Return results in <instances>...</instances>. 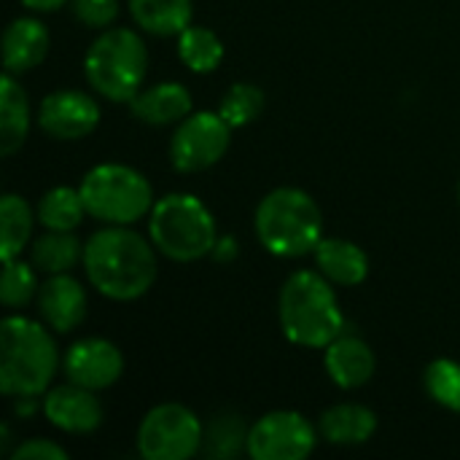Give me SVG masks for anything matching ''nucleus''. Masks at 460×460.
<instances>
[{
    "label": "nucleus",
    "mask_w": 460,
    "mask_h": 460,
    "mask_svg": "<svg viewBox=\"0 0 460 460\" xmlns=\"http://www.w3.org/2000/svg\"><path fill=\"white\" fill-rule=\"evenodd\" d=\"M84 270L102 296L132 302L148 294L156 280V248L129 226L108 224L86 240Z\"/></svg>",
    "instance_id": "f257e3e1"
},
{
    "label": "nucleus",
    "mask_w": 460,
    "mask_h": 460,
    "mask_svg": "<svg viewBox=\"0 0 460 460\" xmlns=\"http://www.w3.org/2000/svg\"><path fill=\"white\" fill-rule=\"evenodd\" d=\"M278 315L283 334L299 348L326 350L345 329V315L332 280L310 270H299L283 283Z\"/></svg>",
    "instance_id": "f03ea898"
},
{
    "label": "nucleus",
    "mask_w": 460,
    "mask_h": 460,
    "mask_svg": "<svg viewBox=\"0 0 460 460\" xmlns=\"http://www.w3.org/2000/svg\"><path fill=\"white\" fill-rule=\"evenodd\" d=\"M59 369L51 334L30 318L8 315L0 323V391L16 399L40 396Z\"/></svg>",
    "instance_id": "7ed1b4c3"
},
{
    "label": "nucleus",
    "mask_w": 460,
    "mask_h": 460,
    "mask_svg": "<svg viewBox=\"0 0 460 460\" xmlns=\"http://www.w3.org/2000/svg\"><path fill=\"white\" fill-rule=\"evenodd\" d=\"M256 237L280 259L307 256L323 240V213L307 191L275 189L256 208Z\"/></svg>",
    "instance_id": "20e7f679"
},
{
    "label": "nucleus",
    "mask_w": 460,
    "mask_h": 460,
    "mask_svg": "<svg viewBox=\"0 0 460 460\" xmlns=\"http://www.w3.org/2000/svg\"><path fill=\"white\" fill-rule=\"evenodd\" d=\"M148 234L154 248L172 261H197L216 251V218L194 194H167L148 213Z\"/></svg>",
    "instance_id": "39448f33"
},
{
    "label": "nucleus",
    "mask_w": 460,
    "mask_h": 460,
    "mask_svg": "<svg viewBox=\"0 0 460 460\" xmlns=\"http://www.w3.org/2000/svg\"><path fill=\"white\" fill-rule=\"evenodd\" d=\"M89 86L111 102H129L146 81L148 49L146 40L127 27L105 30L94 38L84 57Z\"/></svg>",
    "instance_id": "423d86ee"
},
{
    "label": "nucleus",
    "mask_w": 460,
    "mask_h": 460,
    "mask_svg": "<svg viewBox=\"0 0 460 460\" xmlns=\"http://www.w3.org/2000/svg\"><path fill=\"white\" fill-rule=\"evenodd\" d=\"M86 213L102 224L129 226L146 218L154 208V189L143 172L127 164H97L92 167L78 186Z\"/></svg>",
    "instance_id": "0eeeda50"
},
{
    "label": "nucleus",
    "mask_w": 460,
    "mask_h": 460,
    "mask_svg": "<svg viewBox=\"0 0 460 460\" xmlns=\"http://www.w3.org/2000/svg\"><path fill=\"white\" fill-rule=\"evenodd\" d=\"M205 426L183 404L154 407L137 429V453L146 460H189L202 450Z\"/></svg>",
    "instance_id": "6e6552de"
},
{
    "label": "nucleus",
    "mask_w": 460,
    "mask_h": 460,
    "mask_svg": "<svg viewBox=\"0 0 460 460\" xmlns=\"http://www.w3.org/2000/svg\"><path fill=\"white\" fill-rule=\"evenodd\" d=\"M232 143V127L221 113L197 111L178 121L170 140V162L178 172H202L213 167Z\"/></svg>",
    "instance_id": "1a4fd4ad"
},
{
    "label": "nucleus",
    "mask_w": 460,
    "mask_h": 460,
    "mask_svg": "<svg viewBox=\"0 0 460 460\" xmlns=\"http://www.w3.org/2000/svg\"><path fill=\"white\" fill-rule=\"evenodd\" d=\"M318 442L307 418L291 410L270 412L248 429V456L253 460H305Z\"/></svg>",
    "instance_id": "9d476101"
},
{
    "label": "nucleus",
    "mask_w": 460,
    "mask_h": 460,
    "mask_svg": "<svg viewBox=\"0 0 460 460\" xmlns=\"http://www.w3.org/2000/svg\"><path fill=\"white\" fill-rule=\"evenodd\" d=\"M100 124V105L81 89H57L38 105V127L54 140H81Z\"/></svg>",
    "instance_id": "9b49d317"
},
{
    "label": "nucleus",
    "mask_w": 460,
    "mask_h": 460,
    "mask_svg": "<svg viewBox=\"0 0 460 460\" xmlns=\"http://www.w3.org/2000/svg\"><path fill=\"white\" fill-rule=\"evenodd\" d=\"M62 369L67 383L89 391H105L124 375V356L113 342L102 337H86L67 348Z\"/></svg>",
    "instance_id": "f8f14e48"
},
{
    "label": "nucleus",
    "mask_w": 460,
    "mask_h": 460,
    "mask_svg": "<svg viewBox=\"0 0 460 460\" xmlns=\"http://www.w3.org/2000/svg\"><path fill=\"white\" fill-rule=\"evenodd\" d=\"M94 394L97 391L81 388L75 383L59 385L46 394L43 415L65 434H92L102 423V404Z\"/></svg>",
    "instance_id": "ddd939ff"
},
{
    "label": "nucleus",
    "mask_w": 460,
    "mask_h": 460,
    "mask_svg": "<svg viewBox=\"0 0 460 460\" xmlns=\"http://www.w3.org/2000/svg\"><path fill=\"white\" fill-rule=\"evenodd\" d=\"M35 299L40 318L59 334H67L86 321V291L75 278H70V272L49 275V280L38 288Z\"/></svg>",
    "instance_id": "4468645a"
},
{
    "label": "nucleus",
    "mask_w": 460,
    "mask_h": 460,
    "mask_svg": "<svg viewBox=\"0 0 460 460\" xmlns=\"http://www.w3.org/2000/svg\"><path fill=\"white\" fill-rule=\"evenodd\" d=\"M323 364H326V372L334 380V385H340L345 391L367 385L377 367L372 348L356 334H340L332 345H326Z\"/></svg>",
    "instance_id": "2eb2a0df"
},
{
    "label": "nucleus",
    "mask_w": 460,
    "mask_h": 460,
    "mask_svg": "<svg viewBox=\"0 0 460 460\" xmlns=\"http://www.w3.org/2000/svg\"><path fill=\"white\" fill-rule=\"evenodd\" d=\"M129 111L143 124H154V127L178 124L191 113V94L178 81H162L140 89L129 100Z\"/></svg>",
    "instance_id": "dca6fc26"
},
{
    "label": "nucleus",
    "mask_w": 460,
    "mask_h": 460,
    "mask_svg": "<svg viewBox=\"0 0 460 460\" xmlns=\"http://www.w3.org/2000/svg\"><path fill=\"white\" fill-rule=\"evenodd\" d=\"M49 54V30L32 16L13 19L3 32V65L8 73H27Z\"/></svg>",
    "instance_id": "f3484780"
},
{
    "label": "nucleus",
    "mask_w": 460,
    "mask_h": 460,
    "mask_svg": "<svg viewBox=\"0 0 460 460\" xmlns=\"http://www.w3.org/2000/svg\"><path fill=\"white\" fill-rule=\"evenodd\" d=\"M318 272L337 286H358L369 275V256L350 240L323 237L313 251Z\"/></svg>",
    "instance_id": "a211bd4d"
},
{
    "label": "nucleus",
    "mask_w": 460,
    "mask_h": 460,
    "mask_svg": "<svg viewBox=\"0 0 460 460\" xmlns=\"http://www.w3.org/2000/svg\"><path fill=\"white\" fill-rule=\"evenodd\" d=\"M318 431L329 445H364L377 431V415L364 404H337L321 415Z\"/></svg>",
    "instance_id": "6ab92c4d"
},
{
    "label": "nucleus",
    "mask_w": 460,
    "mask_h": 460,
    "mask_svg": "<svg viewBox=\"0 0 460 460\" xmlns=\"http://www.w3.org/2000/svg\"><path fill=\"white\" fill-rule=\"evenodd\" d=\"M30 102L22 89V84L13 78V73L3 75L0 84V154L11 156L16 154L30 132Z\"/></svg>",
    "instance_id": "aec40b11"
},
{
    "label": "nucleus",
    "mask_w": 460,
    "mask_h": 460,
    "mask_svg": "<svg viewBox=\"0 0 460 460\" xmlns=\"http://www.w3.org/2000/svg\"><path fill=\"white\" fill-rule=\"evenodd\" d=\"M129 13L148 35H181L194 16L191 0H129Z\"/></svg>",
    "instance_id": "412c9836"
},
{
    "label": "nucleus",
    "mask_w": 460,
    "mask_h": 460,
    "mask_svg": "<svg viewBox=\"0 0 460 460\" xmlns=\"http://www.w3.org/2000/svg\"><path fill=\"white\" fill-rule=\"evenodd\" d=\"M78 261H84V245L73 232L46 229V234L32 243V264L46 275L70 272Z\"/></svg>",
    "instance_id": "4be33fe9"
},
{
    "label": "nucleus",
    "mask_w": 460,
    "mask_h": 460,
    "mask_svg": "<svg viewBox=\"0 0 460 460\" xmlns=\"http://www.w3.org/2000/svg\"><path fill=\"white\" fill-rule=\"evenodd\" d=\"M35 216L24 197L3 194L0 199V256L3 261L22 256L24 245L30 243Z\"/></svg>",
    "instance_id": "5701e85b"
},
{
    "label": "nucleus",
    "mask_w": 460,
    "mask_h": 460,
    "mask_svg": "<svg viewBox=\"0 0 460 460\" xmlns=\"http://www.w3.org/2000/svg\"><path fill=\"white\" fill-rule=\"evenodd\" d=\"M35 216L46 229L75 232L78 224L84 221V216H89V213H86V205H84V197H81L78 189L57 186V189H49L40 197Z\"/></svg>",
    "instance_id": "b1692460"
},
{
    "label": "nucleus",
    "mask_w": 460,
    "mask_h": 460,
    "mask_svg": "<svg viewBox=\"0 0 460 460\" xmlns=\"http://www.w3.org/2000/svg\"><path fill=\"white\" fill-rule=\"evenodd\" d=\"M178 54H181V62L189 70L210 73L224 59V43H221V38L213 30L199 27V24H189L178 35Z\"/></svg>",
    "instance_id": "393cba45"
},
{
    "label": "nucleus",
    "mask_w": 460,
    "mask_h": 460,
    "mask_svg": "<svg viewBox=\"0 0 460 460\" xmlns=\"http://www.w3.org/2000/svg\"><path fill=\"white\" fill-rule=\"evenodd\" d=\"M38 278L35 270L24 261L8 259L3 261V275H0V302L5 307H24L38 296Z\"/></svg>",
    "instance_id": "a878e982"
},
{
    "label": "nucleus",
    "mask_w": 460,
    "mask_h": 460,
    "mask_svg": "<svg viewBox=\"0 0 460 460\" xmlns=\"http://www.w3.org/2000/svg\"><path fill=\"white\" fill-rule=\"evenodd\" d=\"M264 108V92L253 84H232L226 89V94L221 97L218 113L226 119V124L234 127H245L251 124Z\"/></svg>",
    "instance_id": "bb28decb"
},
{
    "label": "nucleus",
    "mask_w": 460,
    "mask_h": 460,
    "mask_svg": "<svg viewBox=\"0 0 460 460\" xmlns=\"http://www.w3.org/2000/svg\"><path fill=\"white\" fill-rule=\"evenodd\" d=\"M426 391L429 396L450 410V412H458L460 415V364L458 361H450V358H437L429 364L426 369Z\"/></svg>",
    "instance_id": "cd10ccee"
},
{
    "label": "nucleus",
    "mask_w": 460,
    "mask_h": 460,
    "mask_svg": "<svg viewBox=\"0 0 460 460\" xmlns=\"http://www.w3.org/2000/svg\"><path fill=\"white\" fill-rule=\"evenodd\" d=\"M248 445V431L245 426L229 415V418H216L208 429H205V439H202V450L210 458H232L237 456L243 447Z\"/></svg>",
    "instance_id": "c85d7f7f"
},
{
    "label": "nucleus",
    "mask_w": 460,
    "mask_h": 460,
    "mask_svg": "<svg viewBox=\"0 0 460 460\" xmlns=\"http://www.w3.org/2000/svg\"><path fill=\"white\" fill-rule=\"evenodd\" d=\"M73 13L81 24L102 30L119 16V0H73Z\"/></svg>",
    "instance_id": "c756f323"
},
{
    "label": "nucleus",
    "mask_w": 460,
    "mask_h": 460,
    "mask_svg": "<svg viewBox=\"0 0 460 460\" xmlns=\"http://www.w3.org/2000/svg\"><path fill=\"white\" fill-rule=\"evenodd\" d=\"M13 460H67V450L51 439H27L13 450Z\"/></svg>",
    "instance_id": "7c9ffc66"
},
{
    "label": "nucleus",
    "mask_w": 460,
    "mask_h": 460,
    "mask_svg": "<svg viewBox=\"0 0 460 460\" xmlns=\"http://www.w3.org/2000/svg\"><path fill=\"white\" fill-rule=\"evenodd\" d=\"M22 5L32 8V11H43V13H49V11L62 8V5H65V0H22Z\"/></svg>",
    "instance_id": "2f4dec72"
},
{
    "label": "nucleus",
    "mask_w": 460,
    "mask_h": 460,
    "mask_svg": "<svg viewBox=\"0 0 460 460\" xmlns=\"http://www.w3.org/2000/svg\"><path fill=\"white\" fill-rule=\"evenodd\" d=\"M458 197H460V186H458Z\"/></svg>",
    "instance_id": "473e14b6"
}]
</instances>
